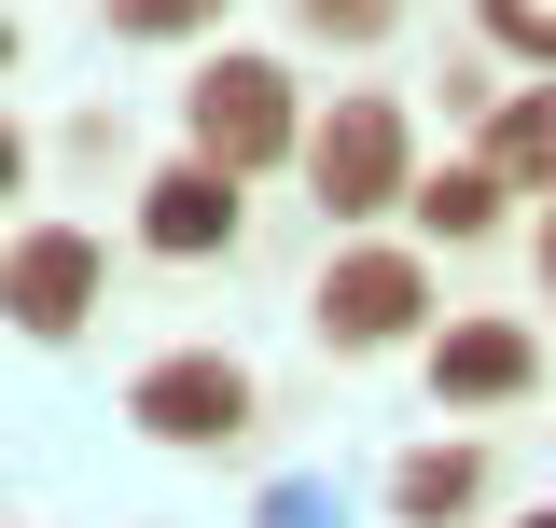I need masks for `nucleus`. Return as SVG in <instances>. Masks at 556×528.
<instances>
[{
  "instance_id": "f257e3e1",
  "label": "nucleus",
  "mask_w": 556,
  "mask_h": 528,
  "mask_svg": "<svg viewBox=\"0 0 556 528\" xmlns=\"http://www.w3.org/2000/svg\"><path fill=\"white\" fill-rule=\"evenodd\" d=\"M306 181H320V209H334V223L390 209V196H404V112H390V98H348L334 126L306 139Z\"/></svg>"
},
{
  "instance_id": "f03ea898",
  "label": "nucleus",
  "mask_w": 556,
  "mask_h": 528,
  "mask_svg": "<svg viewBox=\"0 0 556 528\" xmlns=\"http://www.w3.org/2000/svg\"><path fill=\"white\" fill-rule=\"evenodd\" d=\"M84 306H98V237L42 223V237L0 251V320L14 334H84Z\"/></svg>"
},
{
  "instance_id": "7ed1b4c3",
  "label": "nucleus",
  "mask_w": 556,
  "mask_h": 528,
  "mask_svg": "<svg viewBox=\"0 0 556 528\" xmlns=\"http://www.w3.org/2000/svg\"><path fill=\"white\" fill-rule=\"evenodd\" d=\"M278 139H292V84H278L265 56H223L195 84V153L208 167H265Z\"/></svg>"
},
{
  "instance_id": "20e7f679",
  "label": "nucleus",
  "mask_w": 556,
  "mask_h": 528,
  "mask_svg": "<svg viewBox=\"0 0 556 528\" xmlns=\"http://www.w3.org/2000/svg\"><path fill=\"white\" fill-rule=\"evenodd\" d=\"M251 417V376L237 362H208V348H181V362H153L139 376V431H167V445H223Z\"/></svg>"
},
{
  "instance_id": "39448f33",
  "label": "nucleus",
  "mask_w": 556,
  "mask_h": 528,
  "mask_svg": "<svg viewBox=\"0 0 556 528\" xmlns=\"http://www.w3.org/2000/svg\"><path fill=\"white\" fill-rule=\"evenodd\" d=\"M404 320H417V264L404 251H348L334 278H320V334H334V348H390Z\"/></svg>"
},
{
  "instance_id": "423d86ee",
  "label": "nucleus",
  "mask_w": 556,
  "mask_h": 528,
  "mask_svg": "<svg viewBox=\"0 0 556 528\" xmlns=\"http://www.w3.org/2000/svg\"><path fill=\"white\" fill-rule=\"evenodd\" d=\"M139 237H153V251H223V237H237V167H167V181H153V196H139Z\"/></svg>"
},
{
  "instance_id": "0eeeda50",
  "label": "nucleus",
  "mask_w": 556,
  "mask_h": 528,
  "mask_svg": "<svg viewBox=\"0 0 556 528\" xmlns=\"http://www.w3.org/2000/svg\"><path fill=\"white\" fill-rule=\"evenodd\" d=\"M431 390H445V403H515V390H529V334H515V320H459L445 348H431Z\"/></svg>"
},
{
  "instance_id": "6e6552de",
  "label": "nucleus",
  "mask_w": 556,
  "mask_h": 528,
  "mask_svg": "<svg viewBox=\"0 0 556 528\" xmlns=\"http://www.w3.org/2000/svg\"><path fill=\"white\" fill-rule=\"evenodd\" d=\"M404 528H445V515H473V445H431V460H404Z\"/></svg>"
},
{
  "instance_id": "1a4fd4ad",
  "label": "nucleus",
  "mask_w": 556,
  "mask_h": 528,
  "mask_svg": "<svg viewBox=\"0 0 556 528\" xmlns=\"http://www.w3.org/2000/svg\"><path fill=\"white\" fill-rule=\"evenodd\" d=\"M486 167H501V181H556V98H515V112L486 126Z\"/></svg>"
},
{
  "instance_id": "9d476101",
  "label": "nucleus",
  "mask_w": 556,
  "mask_h": 528,
  "mask_svg": "<svg viewBox=\"0 0 556 528\" xmlns=\"http://www.w3.org/2000/svg\"><path fill=\"white\" fill-rule=\"evenodd\" d=\"M486 209H501V167H445V181H417V223H445V237H486Z\"/></svg>"
},
{
  "instance_id": "9b49d317",
  "label": "nucleus",
  "mask_w": 556,
  "mask_h": 528,
  "mask_svg": "<svg viewBox=\"0 0 556 528\" xmlns=\"http://www.w3.org/2000/svg\"><path fill=\"white\" fill-rule=\"evenodd\" d=\"M208 14H223V0H112L126 42H181V28H208Z\"/></svg>"
},
{
  "instance_id": "f8f14e48",
  "label": "nucleus",
  "mask_w": 556,
  "mask_h": 528,
  "mask_svg": "<svg viewBox=\"0 0 556 528\" xmlns=\"http://www.w3.org/2000/svg\"><path fill=\"white\" fill-rule=\"evenodd\" d=\"M306 28H320V42H376V28H390V0H306Z\"/></svg>"
},
{
  "instance_id": "ddd939ff",
  "label": "nucleus",
  "mask_w": 556,
  "mask_h": 528,
  "mask_svg": "<svg viewBox=\"0 0 556 528\" xmlns=\"http://www.w3.org/2000/svg\"><path fill=\"white\" fill-rule=\"evenodd\" d=\"M486 28H501V42H529V56H556V0H486Z\"/></svg>"
},
{
  "instance_id": "4468645a",
  "label": "nucleus",
  "mask_w": 556,
  "mask_h": 528,
  "mask_svg": "<svg viewBox=\"0 0 556 528\" xmlns=\"http://www.w3.org/2000/svg\"><path fill=\"white\" fill-rule=\"evenodd\" d=\"M14 167H28V153H14V126H0V196H14Z\"/></svg>"
},
{
  "instance_id": "2eb2a0df",
  "label": "nucleus",
  "mask_w": 556,
  "mask_h": 528,
  "mask_svg": "<svg viewBox=\"0 0 556 528\" xmlns=\"http://www.w3.org/2000/svg\"><path fill=\"white\" fill-rule=\"evenodd\" d=\"M543 292H556V223H543Z\"/></svg>"
},
{
  "instance_id": "dca6fc26",
  "label": "nucleus",
  "mask_w": 556,
  "mask_h": 528,
  "mask_svg": "<svg viewBox=\"0 0 556 528\" xmlns=\"http://www.w3.org/2000/svg\"><path fill=\"white\" fill-rule=\"evenodd\" d=\"M0 70H14V28H0Z\"/></svg>"
},
{
  "instance_id": "f3484780",
  "label": "nucleus",
  "mask_w": 556,
  "mask_h": 528,
  "mask_svg": "<svg viewBox=\"0 0 556 528\" xmlns=\"http://www.w3.org/2000/svg\"><path fill=\"white\" fill-rule=\"evenodd\" d=\"M529 528H556V515H529Z\"/></svg>"
}]
</instances>
